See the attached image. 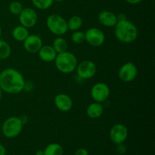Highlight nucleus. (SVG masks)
<instances>
[{
  "label": "nucleus",
  "mask_w": 155,
  "mask_h": 155,
  "mask_svg": "<svg viewBox=\"0 0 155 155\" xmlns=\"http://www.w3.org/2000/svg\"><path fill=\"white\" fill-rule=\"evenodd\" d=\"M37 53L39 54V58L42 61L47 62V63L54 61L58 54V53L54 49L52 45H42Z\"/></svg>",
  "instance_id": "obj_15"
},
{
  "label": "nucleus",
  "mask_w": 155,
  "mask_h": 155,
  "mask_svg": "<svg viewBox=\"0 0 155 155\" xmlns=\"http://www.w3.org/2000/svg\"><path fill=\"white\" fill-rule=\"evenodd\" d=\"M142 1H143V0H126V2H127V3L131 5L139 4V3L142 2Z\"/></svg>",
  "instance_id": "obj_27"
},
{
  "label": "nucleus",
  "mask_w": 155,
  "mask_h": 155,
  "mask_svg": "<svg viewBox=\"0 0 155 155\" xmlns=\"http://www.w3.org/2000/svg\"><path fill=\"white\" fill-rule=\"evenodd\" d=\"M6 154V148L3 145L0 144V155Z\"/></svg>",
  "instance_id": "obj_28"
},
{
  "label": "nucleus",
  "mask_w": 155,
  "mask_h": 155,
  "mask_svg": "<svg viewBox=\"0 0 155 155\" xmlns=\"http://www.w3.org/2000/svg\"><path fill=\"white\" fill-rule=\"evenodd\" d=\"M85 41L93 47H99L105 41V35L100 29L91 27L85 32Z\"/></svg>",
  "instance_id": "obj_6"
},
{
  "label": "nucleus",
  "mask_w": 155,
  "mask_h": 155,
  "mask_svg": "<svg viewBox=\"0 0 155 155\" xmlns=\"http://www.w3.org/2000/svg\"><path fill=\"white\" fill-rule=\"evenodd\" d=\"M55 1V2H63V1H64V0H54V2Z\"/></svg>",
  "instance_id": "obj_31"
},
{
  "label": "nucleus",
  "mask_w": 155,
  "mask_h": 155,
  "mask_svg": "<svg viewBox=\"0 0 155 155\" xmlns=\"http://www.w3.org/2000/svg\"><path fill=\"white\" fill-rule=\"evenodd\" d=\"M67 22H68V30H71V31L80 30L83 24V19L77 15L72 16L70 18L69 21H67Z\"/></svg>",
  "instance_id": "obj_20"
},
{
  "label": "nucleus",
  "mask_w": 155,
  "mask_h": 155,
  "mask_svg": "<svg viewBox=\"0 0 155 155\" xmlns=\"http://www.w3.org/2000/svg\"><path fill=\"white\" fill-rule=\"evenodd\" d=\"M74 155H89V151L86 149V148H79L76 151V152L74 153Z\"/></svg>",
  "instance_id": "obj_26"
},
{
  "label": "nucleus",
  "mask_w": 155,
  "mask_h": 155,
  "mask_svg": "<svg viewBox=\"0 0 155 155\" xmlns=\"http://www.w3.org/2000/svg\"><path fill=\"white\" fill-rule=\"evenodd\" d=\"M18 16L21 25L24 26L27 29L34 27L37 23V13L31 8H24Z\"/></svg>",
  "instance_id": "obj_11"
},
{
  "label": "nucleus",
  "mask_w": 155,
  "mask_h": 155,
  "mask_svg": "<svg viewBox=\"0 0 155 155\" xmlns=\"http://www.w3.org/2000/svg\"><path fill=\"white\" fill-rule=\"evenodd\" d=\"M26 51L31 54L37 53L43 45L41 37L36 34H29V36L23 42Z\"/></svg>",
  "instance_id": "obj_12"
},
{
  "label": "nucleus",
  "mask_w": 155,
  "mask_h": 155,
  "mask_svg": "<svg viewBox=\"0 0 155 155\" xmlns=\"http://www.w3.org/2000/svg\"><path fill=\"white\" fill-rule=\"evenodd\" d=\"M12 54V48L10 45L6 41L0 39V60H5L8 58Z\"/></svg>",
  "instance_id": "obj_21"
},
{
  "label": "nucleus",
  "mask_w": 155,
  "mask_h": 155,
  "mask_svg": "<svg viewBox=\"0 0 155 155\" xmlns=\"http://www.w3.org/2000/svg\"><path fill=\"white\" fill-rule=\"evenodd\" d=\"M110 139L115 145L124 143L128 137V130L124 124H117L111 127L109 133Z\"/></svg>",
  "instance_id": "obj_10"
},
{
  "label": "nucleus",
  "mask_w": 155,
  "mask_h": 155,
  "mask_svg": "<svg viewBox=\"0 0 155 155\" xmlns=\"http://www.w3.org/2000/svg\"><path fill=\"white\" fill-rule=\"evenodd\" d=\"M1 36H2V28L1 27H0V37H1Z\"/></svg>",
  "instance_id": "obj_32"
},
{
  "label": "nucleus",
  "mask_w": 155,
  "mask_h": 155,
  "mask_svg": "<svg viewBox=\"0 0 155 155\" xmlns=\"http://www.w3.org/2000/svg\"><path fill=\"white\" fill-rule=\"evenodd\" d=\"M46 26L51 33L58 36H63L68 31L67 21L57 14H53L47 18Z\"/></svg>",
  "instance_id": "obj_5"
},
{
  "label": "nucleus",
  "mask_w": 155,
  "mask_h": 155,
  "mask_svg": "<svg viewBox=\"0 0 155 155\" xmlns=\"http://www.w3.org/2000/svg\"><path fill=\"white\" fill-rule=\"evenodd\" d=\"M110 90L109 86L104 83H97L91 89V97L96 102H104L108 98Z\"/></svg>",
  "instance_id": "obj_9"
},
{
  "label": "nucleus",
  "mask_w": 155,
  "mask_h": 155,
  "mask_svg": "<svg viewBox=\"0 0 155 155\" xmlns=\"http://www.w3.org/2000/svg\"><path fill=\"white\" fill-rule=\"evenodd\" d=\"M35 155H44V151L43 150H38L35 153Z\"/></svg>",
  "instance_id": "obj_29"
},
{
  "label": "nucleus",
  "mask_w": 155,
  "mask_h": 155,
  "mask_svg": "<svg viewBox=\"0 0 155 155\" xmlns=\"http://www.w3.org/2000/svg\"><path fill=\"white\" fill-rule=\"evenodd\" d=\"M23 124L21 118L18 117H10L3 122L2 133L8 139H14L21 134L23 130Z\"/></svg>",
  "instance_id": "obj_4"
},
{
  "label": "nucleus",
  "mask_w": 155,
  "mask_h": 155,
  "mask_svg": "<svg viewBox=\"0 0 155 155\" xmlns=\"http://www.w3.org/2000/svg\"><path fill=\"white\" fill-rule=\"evenodd\" d=\"M114 35L118 41L123 43L129 44L136 40L139 31L137 27L126 18L117 21L114 26Z\"/></svg>",
  "instance_id": "obj_2"
},
{
  "label": "nucleus",
  "mask_w": 155,
  "mask_h": 155,
  "mask_svg": "<svg viewBox=\"0 0 155 155\" xmlns=\"http://www.w3.org/2000/svg\"><path fill=\"white\" fill-rule=\"evenodd\" d=\"M77 76L83 80H89L95 75L97 68L92 61L85 60L78 64L76 68Z\"/></svg>",
  "instance_id": "obj_7"
},
{
  "label": "nucleus",
  "mask_w": 155,
  "mask_h": 155,
  "mask_svg": "<svg viewBox=\"0 0 155 155\" xmlns=\"http://www.w3.org/2000/svg\"><path fill=\"white\" fill-rule=\"evenodd\" d=\"M52 47L55 50L56 52L58 54V53H61L64 52V51H68V44L64 38L61 37V36H58L53 41Z\"/></svg>",
  "instance_id": "obj_18"
},
{
  "label": "nucleus",
  "mask_w": 155,
  "mask_h": 155,
  "mask_svg": "<svg viewBox=\"0 0 155 155\" xmlns=\"http://www.w3.org/2000/svg\"><path fill=\"white\" fill-rule=\"evenodd\" d=\"M138 75V69L136 65L133 62H127L120 68L118 77L121 81L130 83L133 81Z\"/></svg>",
  "instance_id": "obj_8"
},
{
  "label": "nucleus",
  "mask_w": 155,
  "mask_h": 155,
  "mask_svg": "<svg viewBox=\"0 0 155 155\" xmlns=\"http://www.w3.org/2000/svg\"><path fill=\"white\" fill-rule=\"evenodd\" d=\"M2 91L1 88H0V100L2 99Z\"/></svg>",
  "instance_id": "obj_30"
},
{
  "label": "nucleus",
  "mask_w": 155,
  "mask_h": 155,
  "mask_svg": "<svg viewBox=\"0 0 155 155\" xmlns=\"http://www.w3.org/2000/svg\"><path fill=\"white\" fill-rule=\"evenodd\" d=\"M8 8H9V11H10V12L12 14V15H19V14L21 13V11L23 10V8H24V7H23V5L21 4L20 2L14 1L10 3Z\"/></svg>",
  "instance_id": "obj_23"
},
{
  "label": "nucleus",
  "mask_w": 155,
  "mask_h": 155,
  "mask_svg": "<svg viewBox=\"0 0 155 155\" xmlns=\"http://www.w3.org/2000/svg\"><path fill=\"white\" fill-rule=\"evenodd\" d=\"M28 29L22 25H18L15 27L12 30V36L14 39L18 42H24V39L29 36Z\"/></svg>",
  "instance_id": "obj_17"
},
{
  "label": "nucleus",
  "mask_w": 155,
  "mask_h": 155,
  "mask_svg": "<svg viewBox=\"0 0 155 155\" xmlns=\"http://www.w3.org/2000/svg\"><path fill=\"white\" fill-rule=\"evenodd\" d=\"M104 113V107L99 102H92L86 108V115L92 119L100 117Z\"/></svg>",
  "instance_id": "obj_16"
},
{
  "label": "nucleus",
  "mask_w": 155,
  "mask_h": 155,
  "mask_svg": "<svg viewBox=\"0 0 155 155\" xmlns=\"http://www.w3.org/2000/svg\"><path fill=\"white\" fill-rule=\"evenodd\" d=\"M117 151L120 154H125L127 151V148L124 143L117 145Z\"/></svg>",
  "instance_id": "obj_25"
},
{
  "label": "nucleus",
  "mask_w": 155,
  "mask_h": 155,
  "mask_svg": "<svg viewBox=\"0 0 155 155\" xmlns=\"http://www.w3.org/2000/svg\"><path fill=\"white\" fill-rule=\"evenodd\" d=\"M56 108L62 112H68L73 107V100L68 95L64 93L58 94L54 98Z\"/></svg>",
  "instance_id": "obj_13"
},
{
  "label": "nucleus",
  "mask_w": 155,
  "mask_h": 155,
  "mask_svg": "<svg viewBox=\"0 0 155 155\" xmlns=\"http://www.w3.org/2000/svg\"><path fill=\"white\" fill-rule=\"evenodd\" d=\"M98 21L101 25L107 27H113L117 23V17L110 11L104 10L100 12L98 16Z\"/></svg>",
  "instance_id": "obj_14"
},
{
  "label": "nucleus",
  "mask_w": 155,
  "mask_h": 155,
  "mask_svg": "<svg viewBox=\"0 0 155 155\" xmlns=\"http://www.w3.org/2000/svg\"><path fill=\"white\" fill-rule=\"evenodd\" d=\"M25 83L21 72L15 68H5L0 72V88L5 93H20L24 89Z\"/></svg>",
  "instance_id": "obj_1"
},
{
  "label": "nucleus",
  "mask_w": 155,
  "mask_h": 155,
  "mask_svg": "<svg viewBox=\"0 0 155 155\" xmlns=\"http://www.w3.org/2000/svg\"><path fill=\"white\" fill-rule=\"evenodd\" d=\"M71 41L75 44H82L85 42V33L80 30L74 31L71 35Z\"/></svg>",
  "instance_id": "obj_24"
},
{
  "label": "nucleus",
  "mask_w": 155,
  "mask_h": 155,
  "mask_svg": "<svg viewBox=\"0 0 155 155\" xmlns=\"http://www.w3.org/2000/svg\"><path fill=\"white\" fill-rule=\"evenodd\" d=\"M44 155H63V147L58 143H51L43 150Z\"/></svg>",
  "instance_id": "obj_19"
},
{
  "label": "nucleus",
  "mask_w": 155,
  "mask_h": 155,
  "mask_svg": "<svg viewBox=\"0 0 155 155\" xmlns=\"http://www.w3.org/2000/svg\"><path fill=\"white\" fill-rule=\"evenodd\" d=\"M32 3L39 10H46L52 5L54 0H31Z\"/></svg>",
  "instance_id": "obj_22"
},
{
  "label": "nucleus",
  "mask_w": 155,
  "mask_h": 155,
  "mask_svg": "<svg viewBox=\"0 0 155 155\" xmlns=\"http://www.w3.org/2000/svg\"><path fill=\"white\" fill-rule=\"evenodd\" d=\"M54 61L58 71L64 74H69L75 71L78 64L75 54L68 51L58 53Z\"/></svg>",
  "instance_id": "obj_3"
}]
</instances>
